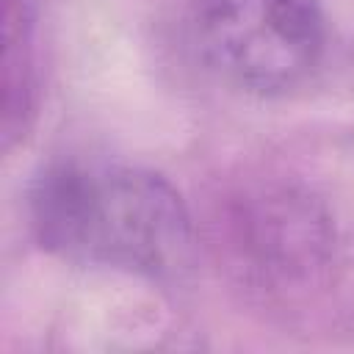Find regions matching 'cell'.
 I'll return each mask as SVG.
<instances>
[{
    "mask_svg": "<svg viewBox=\"0 0 354 354\" xmlns=\"http://www.w3.org/2000/svg\"><path fill=\"white\" fill-rule=\"evenodd\" d=\"M191 39L218 77L271 94L318 66L326 28L315 0H194Z\"/></svg>",
    "mask_w": 354,
    "mask_h": 354,
    "instance_id": "7a4b0ae2",
    "label": "cell"
},
{
    "mask_svg": "<svg viewBox=\"0 0 354 354\" xmlns=\"http://www.w3.org/2000/svg\"><path fill=\"white\" fill-rule=\"evenodd\" d=\"M30 224L64 260L147 277L177 271L191 249L180 194L155 171L116 160L47 166L30 188Z\"/></svg>",
    "mask_w": 354,
    "mask_h": 354,
    "instance_id": "6da1fadb",
    "label": "cell"
}]
</instances>
